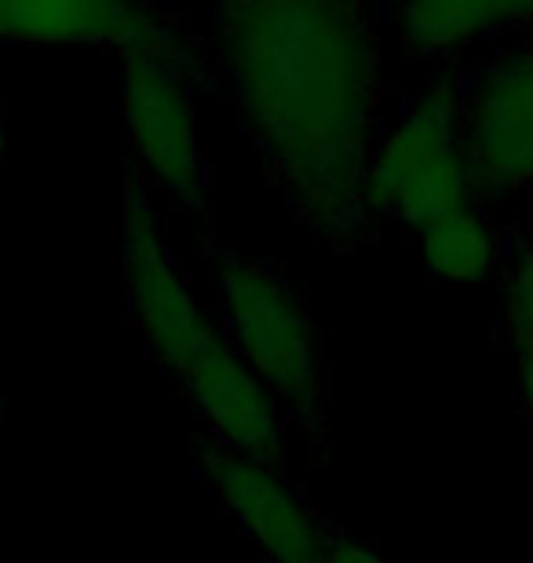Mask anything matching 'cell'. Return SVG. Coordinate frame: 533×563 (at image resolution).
<instances>
[{
    "instance_id": "9c48e42d",
    "label": "cell",
    "mask_w": 533,
    "mask_h": 563,
    "mask_svg": "<svg viewBox=\"0 0 533 563\" xmlns=\"http://www.w3.org/2000/svg\"><path fill=\"white\" fill-rule=\"evenodd\" d=\"M533 26V4H490V0H464V4H410L399 11L402 44L421 55H453L471 48L493 33Z\"/></svg>"
},
{
    "instance_id": "277c9868",
    "label": "cell",
    "mask_w": 533,
    "mask_h": 563,
    "mask_svg": "<svg viewBox=\"0 0 533 563\" xmlns=\"http://www.w3.org/2000/svg\"><path fill=\"white\" fill-rule=\"evenodd\" d=\"M471 206H479V190L460 136V74L442 70L384 129L362 187V212L369 228L395 223L421 234Z\"/></svg>"
},
{
    "instance_id": "8992f818",
    "label": "cell",
    "mask_w": 533,
    "mask_h": 563,
    "mask_svg": "<svg viewBox=\"0 0 533 563\" xmlns=\"http://www.w3.org/2000/svg\"><path fill=\"white\" fill-rule=\"evenodd\" d=\"M460 136L479 201L533 184V44L460 77Z\"/></svg>"
},
{
    "instance_id": "3957f363",
    "label": "cell",
    "mask_w": 533,
    "mask_h": 563,
    "mask_svg": "<svg viewBox=\"0 0 533 563\" xmlns=\"http://www.w3.org/2000/svg\"><path fill=\"white\" fill-rule=\"evenodd\" d=\"M220 325L234 355L270 391L289 424L325 435L329 388L319 325L292 282L264 261L206 242Z\"/></svg>"
},
{
    "instance_id": "5b68a950",
    "label": "cell",
    "mask_w": 533,
    "mask_h": 563,
    "mask_svg": "<svg viewBox=\"0 0 533 563\" xmlns=\"http://www.w3.org/2000/svg\"><path fill=\"white\" fill-rule=\"evenodd\" d=\"M209 77L206 37L121 52L124 143L132 173L179 209L209 206L206 154L198 136V85Z\"/></svg>"
},
{
    "instance_id": "7a4b0ae2",
    "label": "cell",
    "mask_w": 533,
    "mask_h": 563,
    "mask_svg": "<svg viewBox=\"0 0 533 563\" xmlns=\"http://www.w3.org/2000/svg\"><path fill=\"white\" fill-rule=\"evenodd\" d=\"M124 300L146 352L195 402L209 443L237 457L286 468L289 421L270 391L234 355L220 319L198 300L165 242L151 187L129 173L121 209Z\"/></svg>"
},
{
    "instance_id": "30bf717a",
    "label": "cell",
    "mask_w": 533,
    "mask_h": 563,
    "mask_svg": "<svg viewBox=\"0 0 533 563\" xmlns=\"http://www.w3.org/2000/svg\"><path fill=\"white\" fill-rule=\"evenodd\" d=\"M417 242H421L427 275L438 282H482L504 264L501 231L479 206L438 220L435 228L417 234Z\"/></svg>"
},
{
    "instance_id": "5bb4252c",
    "label": "cell",
    "mask_w": 533,
    "mask_h": 563,
    "mask_svg": "<svg viewBox=\"0 0 533 563\" xmlns=\"http://www.w3.org/2000/svg\"><path fill=\"white\" fill-rule=\"evenodd\" d=\"M4 154H8V129H4V121H0V162H4Z\"/></svg>"
},
{
    "instance_id": "8fae6325",
    "label": "cell",
    "mask_w": 533,
    "mask_h": 563,
    "mask_svg": "<svg viewBox=\"0 0 533 563\" xmlns=\"http://www.w3.org/2000/svg\"><path fill=\"white\" fill-rule=\"evenodd\" d=\"M501 333L515 358L533 355V245L515 242L504 250Z\"/></svg>"
},
{
    "instance_id": "6da1fadb",
    "label": "cell",
    "mask_w": 533,
    "mask_h": 563,
    "mask_svg": "<svg viewBox=\"0 0 533 563\" xmlns=\"http://www.w3.org/2000/svg\"><path fill=\"white\" fill-rule=\"evenodd\" d=\"M209 77L314 242L355 250L384 136L380 22L347 0H248L215 8Z\"/></svg>"
},
{
    "instance_id": "7c38bea8",
    "label": "cell",
    "mask_w": 533,
    "mask_h": 563,
    "mask_svg": "<svg viewBox=\"0 0 533 563\" xmlns=\"http://www.w3.org/2000/svg\"><path fill=\"white\" fill-rule=\"evenodd\" d=\"M325 563H391L380 549H373L362 538L347 534L344 527H333V538H329V560Z\"/></svg>"
},
{
    "instance_id": "ba28073f",
    "label": "cell",
    "mask_w": 533,
    "mask_h": 563,
    "mask_svg": "<svg viewBox=\"0 0 533 563\" xmlns=\"http://www.w3.org/2000/svg\"><path fill=\"white\" fill-rule=\"evenodd\" d=\"M195 33L187 15L113 0H0V44H96L154 48Z\"/></svg>"
},
{
    "instance_id": "52a82bcc",
    "label": "cell",
    "mask_w": 533,
    "mask_h": 563,
    "mask_svg": "<svg viewBox=\"0 0 533 563\" xmlns=\"http://www.w3.org/2000/svg\"><path fill=\"white\" fill-rule=\"evenodd\" d=\"M198 468L215 501L253 538L270 563H325L333 523L303 498L286 472L220 446L198 450Z\"/></svg>"
},
{
    "instance_id": "4fadbf2b",
    "label": "cell",
    "mask_w": 533,
    "mask_h": 563,
    "mask_svg": "<svg viewBox=\"0 0 533 563\" xmlns=\"http://www.w3.org/2000/svg\"><path fill=\"white\" fill-rule=\"evenodd\" d=\"M519 399H523V410L533 418V355L519 358Z\"/></svg>"
}]
</instances>
